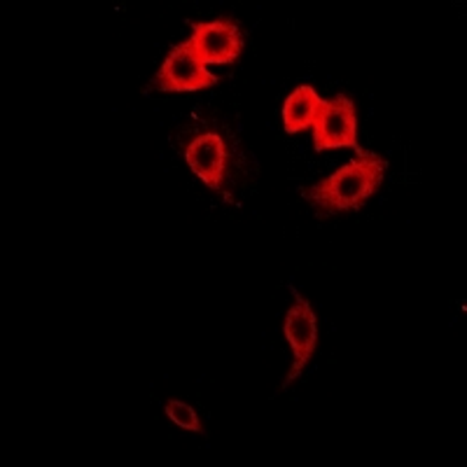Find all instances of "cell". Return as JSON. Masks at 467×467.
<instances>
[{"instance_id":"6da1fadb","label":"cell","mask_w":467,"mask_h":467,"mask_svg":"<svg viewBox=\"0 0 467 467\" xmlns=\"http://www.w3.org/2000/svg\"><path fill=\"white\" fill-rule=\"evenodd\" d=\"M356 152L358 157L350 164L341 166L337 173L316 182L308 190H302L304 197L318 211L327 213V215L360 211L377 194L386 178L388 164L377 152H365L362 148H358Z\"/></svg>"},{"instance_id":"7a4b0ae2","label":"cell","mask_w":467,"mask_h":467,"mask_svg":"<svg viewBox=\"0 0 467 467\" xmlns=\"http://www.w3.org/2000/svg\"><path fill=\"white\" fill-rule=\"evenodd\" d=\"M194 33L185 40V47L199 64H234L244 52V36L229 19H215L208 24H192Z\"/></svg>"},{"instance_id":"3957f363","label":"cell","mask_w":467,"mask_h":467,"mask_svg":"<svg viewBox=\"0 0 467 467\" xmlns=\"http://www.w3.org/2000/svg\"><path fill=\"white\" fill-rule=\"evenodd\" d=\"M358 122L356 106L346 96H337L332 101H323L314 122V148L316 152L332 148L358 150Z\"/></svg>"},{"instance_id":"277c9868","label":"cell","mask_w":467,"mask_h":467,"mask_svg":"<svg viewBox=\"0 0 467 467\" xmlns=\"http://www.w3.org/2000/svg\"><path fill=\"white\" fill-rule=\"evenodd\" d=\"M292 297H295V304L290 306L285 316V337L287 344H290L292 353H295V365H292L290 374L285 377V383L283 386H290L299 379V374L304 372V367L308 365L311 356L316 350V341H318V327H316V314L311 304L299 295L297 287L290 285Z\"/></svg>"},{"instance_id":"5b68a950","label":"cell","mask_w":467,"mask_h":467,"mask_svg":"<svg viewBox=\"0 0 467 467\" xmlns=\"http://www.w3.org/2000/svg\"><path fill=\"white\" fill-rule=\"evenodd\" d=\"M218 85V78L206 70V66L192 58L185 45H178L169 52L160 73L154 75L152 87L160 91H199Z\"/></svg>"},{"instance_id":"8992f818","label":"cell","mask_w":467,"mask_h":467,"mask_svg":"<svg viewBox=\"0 0 467 467\" xmlns=\"http://www.w3.org/2000/svg\"><path fill=\"white\" fill-rule=\"evenodd\" d=\"M190 169L206 182L211 190H224V169H227V148L218 133H202L185 150Z\"/></svg>"},{"instance_id":"52a82bcc","label":"cell","mask_w":467,"mask_h":467,"mask_svg":"<svg viewBox=\"0 0 467 467\" xmlns=\"http://www.w3.org/2000/svg\"><path fill=\"white\" fill-rule=\"evenodd\" d=\"M323 101L318 99L311 85H302L292 91L283 106V122H285L287 133H299L304 129L314 127L316 115H318Z\"/></svg>"},{"instance_id":"ba28073f","label":"cell","mask_w":467,"mask_h":467,"mask_svg":"<svg viewBox=\"0 0 467 467\" xmlns=\"http://www.w3.org/2000/svg\"><path fill=\"white\" fill-rule=\"evenodd\" d=\"M166 416H169V419L173 420L178 428H182V431H192V432H202L203 431L197 411H194V407H190L187 402L169 400V402H166Z\"/></svg>"}]
</instances>
